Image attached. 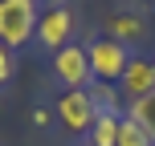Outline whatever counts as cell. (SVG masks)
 I'll use <instances>...</instances> for the list:
<instances>
[{"label":"cell","instance_id":"cell-10","mask_svg":"<svg viewBox=\"0 0 155 146\" xmlns=\"http://www.w3.org/2000/svg\"><path fill=\"white\" fill-rule=\"evenodd\" d=\"M127 118H135V122L155 138V93H151V98H143V101H131V106H127Z\"/></svg>","mask_w":155,"mask_h":146},{"label":"cell","instance_id":"cell-11","mask_svg":"<svg viewBox=\"0 0 155 146\" xmlns=\"http://www.w3.org/2000/svg\"><path fill=\"white\" fill-rule=\"evenodd\" d=\"M86 89H90V98L98 101V110H114V114H118V85H110V81H90Z\"/></svg>","mask_w":155,"mask_h":146},{"label":"cell","instance_id":"cell-4","mask_svg":"<svg viewBox=\"0 0 155 146\" xmlns=\"http://www.w3.org/2000/svg\"><path fill=\"white\" fill-rule=\"evenodd\" d=\"M53 77L65 85V89H86V85L94 81L90 73V57H86V45H61L53 53Z\"/></svg>","mask_w":155,"mask_h":146},{"label":"cell","instance_id":"cell-9","mask_svg":"<svg viewBox=\"0 0 155 146\" xmlns=\"http://www.w3.org/2000/svg\"><path fill=\"white\" fill-rule=\"evenodd\" d=\"M114 146H155V138L147 130H143L135 118H127L123 114V122H118V138H114Z\"/></svg>","mask_w":155,"mask_h":146},{"label":"cell","instance_id":"cell-12","mask_svg":"<svg viewBox=\"0 0 155 146\" xmlns=\"http://www.w3.org/2000/svg\"><path fill=\"white\" fill-rule=\"evenodd\" d=\"M12 81V49H4L0 45V89Z\"/></svg>","mask_w":155,"mask_h":146},{"label":"cell","instance_id":"cell-1","mask_svg":"<svg viewBox=\"0 0 155 146\" xmlns=\"http://www.w3.org/2000/svg\"><path fill=\"white\" fill-rule=\"evenodd\" d=\"M41 0H0V45L21 49L37 37Z\"/></svg>","mask_w":155,"mask_h":146},{"label":"cell","instance_id":"cell-6","mask_svg":"<svg viewBox=\"0 0 155 146\" xmlns=\"http://www.w3.org/2000/svg\"><path fill=\"white\" fill-rule=\"evenodd\" d=\"M118 93L127 98V106L155 93V61L151 57H131V61H127L123 77H118Z\"/></svg>","mask_w":155,"mask_h":146},{"label":"cell","instance_id":"cell-3","mask_svg":"<svg viewBox=\"0 0 155 146\" xmlns=\"http://www.w3.org/2000/svg\"><path fill=\"white\" fill-rule=\"evenodd\" d=\"M57 122L65 126L70 134H90L94 118H98V101L90 98V89H65L57 98Z\"/></svg>","mask_w":155,"mask_h":146},{"label":"cell","instance_id":"cell-2","mask_svg":"<svg viewBox=\"0 0 155 146\" xmlns=\"http://www.w3.org/2000/svg\"><path fill=\"white\" fill-rule=\"evenodd\" d=\"M86 57H90L94 81H110V85H118V77H123L127 61H131L127 45H118V41H110V37H94L90 45H86Z\"/></svg>","mask_w":155,"mask_h":146},{"label":"cell","instance_id":"cell-7","mask_svg":"<svg viewBox=\"0 0 155 146\" xmlns=\"http://www.w3.org/2000/svg\"><path fill=\"white\" fill-rule=\"evenodd\" d=\"M106 33L118 45H135V41H143V33H147V20H143L139 12H114L106 20Z\"/></svg>","mask_w":155,"mask_h":146},{"label":"cell","instance_id":"cell-5","mask_svg":"<svg viewBox=\"0 0 155 146\" xmlns=\"http://www.w3.org/2000/svg\"><path fill=\"white\" fill-rule=\"evenodd\" d=\"M74 37V12L65 4H53V8H41V20H37V45L49 49V53H57L61 45H70Z\"/></svg>","mask_w":155,"mask_h":146},{"label":"cell","instance_id":"cell-8","mask_svg":"<svg viewBox=\"0 0 155 146\" xmlns=\"http://www.w3.org/2000/svg\"><path fill=\"white\" fill-rule=\"evenodd\" d=\"M118 122H123V114H114V110H98L90 134H86V146H114V138H118Z\"/></svg>","mask_w":155,"mask_h":146}]
</instances>
